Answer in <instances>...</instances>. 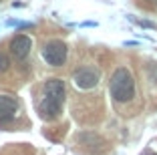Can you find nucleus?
Instances as JSON below:
<instances>
[{
    "mask_svg": "<svg viewBox=\"0 0 157 155\" xmlns=\"http://www.w3.org/2000/svg\"><path fill=\"white\" fill-rule=\"evenodd\" d=\"M137 24H141V26H145V28H155V24L153 22H147V20H135Z\"/></svg>",
    "mask_w": 157,
    "mask_h": 155,
    "instance_id": "obj_8",
    "label": "nucleus"
},
{
    "mask_svg": "<svg viewBox=\"0 0 157 155\" xmlns=\"http://www.w3.org/2000/svg\"><path fill=\"white\" fill-rule=\"evenodd\" d=\"M30 48H33V38L26 37V34H16V37H12V41H10V52H12V56L16 60L26 59Z\"/></svg>",
    "mask_w": 157,
    "mask_h": 155,
    "instance_id": "obj_5",
    "label": "nucleus"
},
{
    "mask_svg": "<svg viewBox=\"0 0 157 155\" xmlns=\"http://www.w3.org/2000/svg\"><path fill=\"white\" fill-rule=\"evenodd\" d=\"M147 155H157V153H147Z\"/></svg>",
    "mask_w": 157,
    "mask_h": 155,
    "instance_id": "obj_9",
    "label": "nucleus"
},
{
    "mask_svg": "<svg viewBox=\"0 0 157 155\" xmlns=\"http://www.w3.org/2000/svg\"><path fill=\"white\" fill-rule=\"evenodd\" d=\"M18 111L16 101L8 95H0V123H10Z\"/></svg>",
    "mask_w": 157,
    "mask_h": 155,
    "instance_id": "obj_6",
    "label": "nucleus"
},
{
    "mask_svg": "<svg viewBox=\"0 0 157 155\" xmlns=\"http://www.w3.org/2000/svg\"><path fill=\"white\" fill-rule=\"evenodd\" d=\"M109 91H111V97L117 103H127V101L133 99L135 97V79H133L129 68L119 67L115 73L111 75Z\"/></svg>",
    "mask_w": 157,
    "mask_h": 155,
    "instance_id": "obj_2",
    "label": "nucleus"
},
{
    "mask_svg": "<svg viewBox=\"0 0 157 155\" xmlns=\"http://www.w3.org/2000/svg\"><path fill=\"white\" fill-rule=\"evenodd\" d=\"M151 2H157V0H151Z\"/></svg>",
    "mask_w": 157,
    "mask_h": 155,
    "instance_id": "obj_10",
    "label": "nucleus"
},
{
    "mask_svg": "<svg viewBox=\"0 0 157 155\" xmlns=\"http://www.w3.org/2000/svg\"><path fill=\"white\" fill-rule=\"evenodd\" d=\"M73 83L77 89H83V91H89V89H95L99 83V71L93 67H83L75 71L73 75Z\"/></svg>",
    "mask_w": 157,
    "mask_h": 155,
    "instance_id": "obj_4",
    "label": "nucleus"
},
{
    "mask_svg": "<svg viewBox=\"0 0 157 155\" xmlns=\"http://www.w3.org/2000/svg\"><path fill=\"white\" fill-rule=\"evenodd\" d=\"M65 103V83L63 79H48L42 87V99L38 103V113L44 121H55L63 111Z\"/></svg>",
    "mask_w": 157,
    "mask_h": 155,
    "instance_id": "obj_1",
    "label": "nucleus"
},
{
    "mask_svg": "<svg viewBox=\"0 0 157 155\" xmlns=\"http://www.w3.org/2000/svg\"><path fill=\"white\" fill-rule=\"evenodd\" d=\"M8 67H10V59L4 55V52H0V73H2V71H6Z\"/></svg>",
    "mask_w": 157,
    "mask_h": 155,
    "instance_id": "obj_7",
    "label": "nucleus"
},
{
    "mask_svg": "<svg viewBox=\"0 0 157 155\" xmlns=\"http://www.w3.org/2000/svg\"><path fill=\"white\" fill-rule=\"evenodd\" d=\"M42 59L51 67H63L67 60V45L63 41H48L42 46Z\"/></svg>",
    "mask_w": 157,
    "mask_h": 155,
    "instance_id": "obj_3",
    "label": "nucleus"
}]
</instances>
